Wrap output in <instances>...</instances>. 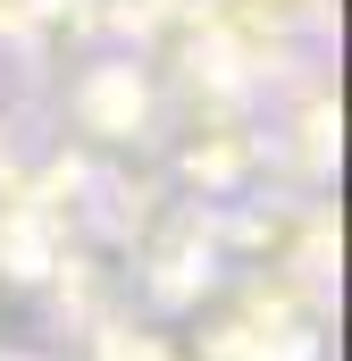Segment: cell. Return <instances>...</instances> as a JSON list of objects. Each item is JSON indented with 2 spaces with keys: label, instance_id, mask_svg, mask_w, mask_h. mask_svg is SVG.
Wrapping results in <instances>:
<instances>
[{
  "label": "cell",
  "instance_id": "obj_1",
  "mask_svg": "<svg viewBox=\"0 0 352 361\" xmlns=\"http://www.w3.org/2000/svg\"><path fill=\"white\" fill-rule=\"evenodd\" d=\"M0 361H42V353H17V345H0Z\"/></svg>",
  "mask_w": 352,
  "mask_h": 361
}]
</instances>
